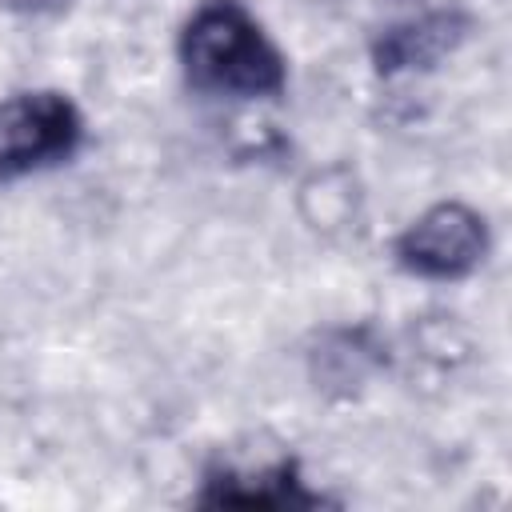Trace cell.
I'll return each instance as SVG.
<instances>
[{
	"mask_svg": "<svg viewBox=\"0 0 512 512\" xmlns=\"http://www.w3.org/2000/svg\"><path fill=\"white\" fill-rule=\"evenodd\" d=\"M184 84L224 100H280L288 60L244 0H200L176 36Z\"/></svg>",
	"mask_w": 512,
	"mask_h": 512,
	"instance_id": "obj_1",
	"label": "cell"
},
{
	"mask_svg": "<svg viewBox=\"0 0 512 512\" xmlns=\"http://www.w3.org/2000/svg\"><path fill=\"white\" fill-rule=\"evenodd\" d=\"M88 136L80 104L60 88H28L0 100V184L68 164Z\"/></svg>",
	"mask_w": 512,
	"mask_h": 512,
	"instance_id": "obj_2",
	"label": "cell"
},
{
	"mask_svg": "<svg viewBox=\"0 0 512 512\" xmlns=\"http://www.w3.org/2000/svg\"><path fill=\"white\" fill-rule=\"evenodd\" d=\"M492 248V232L484 212L464 200H440L408 220L392 240V260L404 276L428 284L468 280Z\"/></svg>",
	"mask_w": 512,
	"mask_h": 512,
	"instance_id": "obj_3",
	"label": "cell"
},
{
	"mask_svg": "<svg viewBox=\"0 0 512 512\" xmlns=\"http://www.w3.org/2000/svg\"><path fill=\"white\" fill-rule=\"evenodd\" d=\"M196 504L204 508H220V504L228 508H312V504H324V496L304 484L300 464L292 456H280L260 468L220 464L204 472V492L196 496Z\"/></svg>",
	"mask_w": 512,
	"mask_h": 512,
	"instance_id": "obj_4",
	"label": "cell"
},
{
	"mask_svg": "<svg viewBox=\"0 0 512 512\" xmlns=\"http://www.w3.org/2000/svg\"><path fill=\"white\" fill-rule=\"evenodd\" d=\"M464 36H468V16L456 8H432L420 16L396 20L372 40V68L376 76L428 72L444 56H452Z\"/></svg>",
	"mask_w": 512,
	"mask_h": 512,
	"instance_id": "obj_5",
	"label": "cell"
}]
</instances>
